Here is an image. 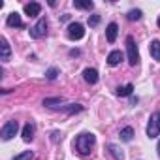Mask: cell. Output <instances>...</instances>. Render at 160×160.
<instances>
[{
  "label": "cell",
  "instance_id": "2",
  "mask_svg": "<svg viewBox=\"0 0 160 160\" xmlns=\"http://www.w3.org/2000/svg\"><path fill=\"white\" fill-rule=\"evenodd\" d=\"M126 53H128V64L130 66H138L139 64V51H138V45H136L134 36H128L126 38Z\"/></svg>",
  "mask_w": 160,
  "mask_h": 160
},
{
  "label": "cell",
  "instance_id": "12",
  "mask_svg": "<svg viewBox=\"0 0 160 160\" xmlns=\"http://www.w3.org/2000/svg\"><path fill=\"white\" fill-rule=\"evenodd\" d=\"M121 60H122V53H121V51H111V53L108 55V64H109V66H119Z\"/></svg>",
  "mask_w": 160,
  "mask_h": 160
},
{
  "label": "cell",
  "instance_id": "22",
  "mask_svg": "<svg viewBox=\"0 0 160 160\" xmlns=\"http://www.w3.org/2000/svg\"><path fill=\"white\" fill-rule=\"evenodd\" d=\"M126 17H128L130 21H139V19H141V10H130Z\"/></svg>",
  "mask_w": 160,
  "mask_h": 160
},
{
  "label": "cell",
  "instance_id": "8",
  "mask_svg": "<svg viewBox=\"0 0 160 160\" xmlns=\"http://www.w3.org/2000/svg\"><path fill=\"white\" fill-rule=\"evenodd\" d=\"M83 79L89 85H94V83H98V72L94 68H85L83 70Z\"/></svg>",
  "mask_w": 160,
  "mask_h": 160
},
{
  "label": "cell",
  "instance_id": "15",
  "mask_svg": "<svg viewBox=\"0 0 160 160\" xmlns=\"http://www.w3.org/2000/svg\"><path fill=\"white\" fill-rule=\"evenodd\" d=\"M73 6L79 10H92L94 2H91V0H73Z\"/></svg>",
  "mask_w": 160,
  "mask_h": 160
},
{
  "label": "cell",
  "instance_id": "19",
  "mask_svg": "<svg viewBox=\"0 0 160 160\" xmlns=\"http://www.w3.org/2000/svg\"><path fill=\"white\" fill-rule=\"evenodd\" d=\"M132 91H134V85H132V83H128V85H124V87H119V89H117V96H130V94H132Z\"/></svg>",
  "mask_w": 160,
  "mask_h": 160
},
{
  "label": "cell",
  "instance_id": "23",
  "mask_svg": "<svg viewBox=\"0 0 160 160\" xmlns=\"http://www.w3.org/2000/svg\"><path fill=\"white\" fill-rule=\"evenodd\" d=\"M57 75H58V70H57V68H49V70L45 72V77H47V79H55Z\"/></svg>",
  "mask_w": 160,
  "mask_h": 160
},
{
  "label": "cell",
  "instance_id": "11",
  "mask_svg": "<svg viewBox=\"0 0 160 160\" xmlns=\"http://www.w3.org/2000/svg\"><path fill=\"white\" fill-rule=\"evenodd\" d=\"M0 43H2V45H0V47H2V57H0V60H2V62H8V60H10V55H12L10 43H8V40H6V38L0 40Z\"/></svg>",
  "mask_w": 160,
  "mask_h": 160
},
{
  "label": "cell",
  "instance_id": "21",
  "mask_svg": "<svg viewBox=\"0 0 160 160\" xmlns=\"http://www.w3.org/2000/svg\"><path fill=\"white\" fill-rule=\"evenodd\" d=\"M32 158H34V152H32V151H23V152L17 154L13 160H32Z\"/></svg>",
  "mask_w": 160,
  "mask_h": 160
},
{
  "label": "cell",
  "instance_id": "24",
  "mask_svg": "<svg viewBox=\"0 0 160 160\" xmlns=\"http://www.w3.org/2000/svg\"><path fill=\"white\" fill-rule=\"evenodd\" d=\"M98 23H100V15H91L89 17V25L91 27H98Z\"/></svg>",
  "mask_w": 160,
  "mask_h": 160
},
{
  "label": "cell",
  "instance_id": "7",
  "mask_svg": "<svg viewBox=\"0 0 160 160\" xmlns=\"http://www.w3.org/2000/svg\"><path fill=\"white\" fill-rule=\"evenodd\" d=\"M6 25L12 27V28H21L23 27V19H21V15L17 12H12L8 15V19H6Z\"/></svg>",
  "mask_w": 160,
  "mask_h": 160
},
{
  "label": "cell",
  "instance_id": "9",
  "mask_svg": "<svg viewBox=\"0 0 160 160\" xmlns=\"http://www.w3.org/2000/svg\"><path fill=\"white\" fill-rule=\"evenodd\" d=\"M117 34H119V27H117V23H109L108 28H106V38H108V42L113 43V42L117 40Z\"/></svg>",
  "mask_w": 160,
  "mask_h": 160
},
{
  "label": "cell",
  "instance_id": "27",
  "mask_svg": "<svg viewBox=\"0 0 160 160\" xmlns=\"http://www.w3.org/2000/svg\"><path fill=\"white\" fill-rule=\"evenodd\" d=\"M156 25H158V27H160V17H158V21H156Z\"/></svg>",
  "mask_w": 160,
  "mask_h": 160
},
{
  "label": "cell",
  "instance_id": "4",
  "mask_svg": "<svg viewBox=\"0 0 160 160\" xmlns=\"http://www.w3.org/2000/svg\"><path fill=\"white\" fill-rule=\"evenodd\" d=\"M17 132H19V122H17V121H8V122L2 126V132H0V136H2L4 141H8V139H12Z\"/></svg>",
  "mask_w": 160,
  "mask_h": 160
},
{
  "label": "cell",
  "instance_id": "10",
  "mask_svg": "<svg viewBox=\"0 0 160 160\" xmlns=\"http://www.w3.org/2000/svg\"><path fill=\"white\" fill-rule=\"evenodd\" d=\"M40 12H42V6L38 2H30V4L25 6V13L28 17H36V15H40Z\"/></svg>",
  "mask_w": 160,
  "mask_h": 160
},
{
  "label": "cell",
  "instance_id": "6",
  "mask_svg": "<svg viewBox=\"0 0 160 160\" xmlns=\"http://www.w3.org/2000/svg\"><path fill=\"white\" fill-rule=\"evenodd\" d=\"M85 36V27L81 23H72L68 27V38L70 40H81Z\"/></svg>",
  "mask_w": 160,
  "mask_h": 160
},
{
  "label": "cell",
  "instance_id": "13",
  "mask_svg": "<svg viewBox=\"0 0 160 160\" xmlns=\"http://www.w3.org/2000/svg\"><path fill=\"white\" fill-rule=\"evenodd\" d=\"M34 130H36L34 124H32V122H27V124L23 126V139H25V141H32V139H34Z\"/></svg>",
  "mask_w": 160,
  "mask_h": 160
},
{
  "label": "cell",
  "instance_id": "5",
  "mask_svg": "<svg viewBox=\"0 0 160 160\" xmlns=\"http://www.w3.org/2000/svg\"><path fill=\"white\" fill-rule=\"evenodd\" d=\"M45 34H47V19H45V17H42V19H40V21L30 28V36L38 40V38H43Z\"/></svg>",
  "mask_w": 160,
  "mask_h": 160
},
{
  "label": "cell",
  "instance_id": "14",
  "mask_svg": "<svg viewBox=\"0 0 160 160\" xmlns=\"http://www.w3.org/2000/svg\"><path fill=\"white\" fill-rule=\"evenodd\" d=\"M149 53L154 60H160V42L158 40H152L151 45H149Z\"/></svg>",
  "mask_w": 160,
  "mask_h": 160
},
{
  "label": "cell",
  "instance_id": "18",
  "mask_svg": "<svg viewBox=\"0 0 160 160\" xmlns=\"http://www.w3.org/2000/svg\"><path fill=\"white\" fill-rule=\"evenodd\" d=\"M58 109H62V111H66V113H77V111L83 109V106H81V104H68V106H60Z\"/></svg>",
  "mask_w": 160,
  "mask_h": 160
},
{
  "label": "cell",
  "instance_id": "1",
  "mask_svg": "<svg viewBox=\"0 0 160 160\" xmlns=\"http://www.w3.org/2000/svg\"><path fill=\"white\" fill-rule=\"evenodd\" d=\"M94 143H96V138H94V134H89V132H83V134H79L77 138H75V151L81 154V156H89L91 154V149L94 147Z\"/></svg>",
  "mask_w": 160,
  "mask_h": 160
},
{
  "label": "cell",
  "instance_id": "25",
  "mask_svg": "<svg viewBox=\"0 0 160 160\" xmlns=\"http://www.w3.org/2000/svg\"><path fill=\"white\" fill-rule=\"evenodd\" d=\"M53 141H58V132H53Z\"/></svg>",
  "mask_w": 160,
  "mask_h": 160
},
{
  "label": "cell",
  "instance_id": "26",
  "mask_svg": "<svg viewBox=\"0 0 160 160\" xmlns=\"http://www.w3.org/2000/svg\"><path fill=\"white\" fill-rule=\"evenodd\" d=\"M156 151H158V156H160V141H158V145H156Z\"/></svg>",
  "mask_w": 160,
  "mask_h": 160
},
{
  "label": "cell",
  "instance_id": "17",
  "mask_svg": "<svg viewBox=\"0 0 160 160\" xmlns=\"http://www.w3.org/2000/svg\"><path fill=\"white\" fill-rule=\"evenodd\" d=\"M108 149H109V152H111V156L115 158V160H122L124 158V152H122V149H119L117 145H108Z\"/></svg>",
  "mask_w": 160,
  "mask_h": 160
},
{
  "label": "cell",
  "instance_id": "16",
  "mask_svg": "<svg viewBox=\"0 0 160 160\" xmlns=\"http://www.w3.org/2000/svg\"><path fill=\"white\" fill-rule=\"evenodd\" d=\"M60 104H64V100H62V98H45V100H43V106L53 108V109H58V108H60Z\"/></svg>",
  "mask_w": 160,
  "mask_h": 160
},
{
  "label": "cell",
  "instance_id": "3",
  "mask_svg": "<svg viewBox=\"0 0 160 160\" xmlns=\"http://www.w3.org/2000/svg\"><path fill=\"white\" fill-rule=\"evenodd\" d=\"M160 136V111H154L151 117H149V122H147V138H158Z\"/></svg>",
  "mask_w": 160,
  "mask_h": 160
},
{
  "label": "cell",
  "instance_id": "20",
  "mask_svg": "<svg viewBox=\"0 0 160 160\" xmlns=\"http://www.w3.org/2000/svg\"><path fill=\"white\" fill-rule=\"evenodd\" d=\"M132 138H134V130H132L130 126H126V128L121 130V139H122V141L128 143V141H132Z\"/></svg>",
  "mask_w": 160,
  "mask_h": 160
}]
</instances>
